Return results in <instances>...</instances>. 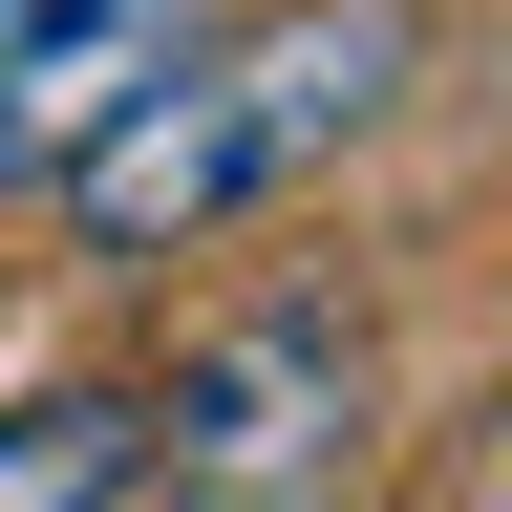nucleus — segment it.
Masks as SVG:
<instances>
[{
    "label": "nucleus",
    "instance_id": "obj_1",
    "mask_svg": "<svg viewBox=\"0 0 512 512\" xmlns=\"http://www.w3.org/2000/svg\"><path fill=\"white\" fill-rule=\"evenodd\" d=\"M427 86V0H235L192 22L128 128L64 171V256L86 278H171V256H235L256 214H299L320 171H363Z\"/></svg>",
    "mask_w": 512,
    "mask_h": 512
},
{
    "label": "nucleus",
    "instance_id": "obj_2",
    "mask_svg": "<svg viewBox=\"0 0 512 512\" xmlns=\"http://www.w3.org/2000/svg\"><path fill=\"white\" fill-rule=\"evenodd\" d=\"M150 406H171V470H342L384 427V342H363L342 278H278V299L192 320L150 363Z\"/></svg>",
    "mask_w": 512,
    "mask_h": 512
},
{
    "label": "nucleus",
    "instance_id": "obj_3",
    "mask_svg": "<svg viewBox=\"0 0 512 512\" xmlns=\"http://www.w3.org/2000/svg\"><path fill=\"white\" fill-rule=\"evenodd\" d=\"M214 0H0V214H64V171L128 128V86Z\"/></svg>",
    "mask_w": 512,
    "mask_h": 512
},
{
    "label": "nucleus",
    "instance_id": "obj_4",
    "mask_svg": "<svg viewBox=\"0 0 512 512\" xmlns=\"http://www.w3.org/2000/svg\"><path fill=\"white\" fill-rule=\"evenodd\" d=\"M150 491H171L150 363H43V384H0V512H150Z\"/></svg>",
    "mask_w": 512,
    "mask_h": 512
},
{
    "label": "nucleus",
    "instance_id": "obj_5",
    "mask_svg": "<svg viewBox=\"0 0 512 512\" xmlns=\"http://www.w3.org/2000/svg\"><path fill=\"white\" fill-rule=\"evenodd\" d=\"M150 512H363V491H342V470H171Z\"/></svg>",
    "mask_w": 512,
    "mask_h": 512
},
{
    "label": "nucleus",
    "instance_id": "obj_6",
    "mask_svg": "<svg viewBox=\"0 0 512 512\" xmlns=\"http://www.w3.org/2000/svg\"><path fill=\"white\" fill-rule=\"evenodd\" d=\"M427 512H512V406H491V427H470V448L427 470Z\"/></svg>",
    "mask_w": 512,
    "mask_h": 512
}]
</instances>
